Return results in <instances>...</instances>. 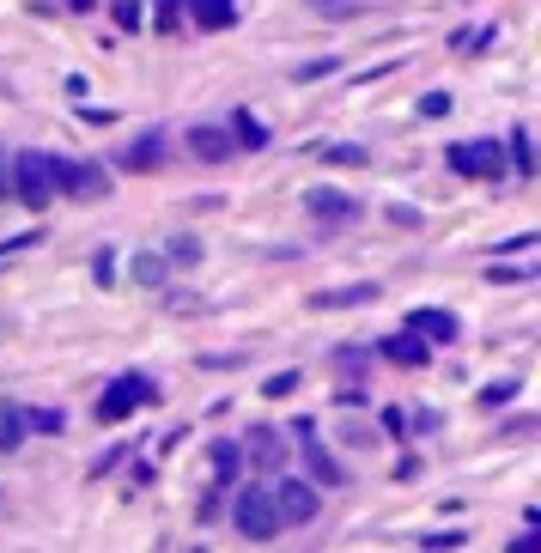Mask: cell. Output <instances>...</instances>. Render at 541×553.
<instances>
[{
    "label": "cell",
    "instance_id": "6da1fadb",
    "mask_svg": "<svg viewBox=\"0 0 541 553\" xmlns=\"http://www.w3.org/2000/svg\"><path fill=\"white\" fill-rule=\"evenodd\" d=\"M7 177H13V195H19L31 213L55 201V158H49V152H37V146H31V152H19L13 165H7Z\"/></svg>",
    "mask_w": 541,
    "mask_h": 553
},
{
    "label": "cell",
    "instance_id": "7a4b0ae2",
    "mask_svg": "<svg viewBox=\"0 0 541 553\" xmlns=\"http://www.w3.org/2000/svg\"><path fill=\"white\" fill-rule=\"evenodd\" d=\"M444 165L456 171V177H475V183H487V177H511V165H505V146L487 134V140H456V146H444Z\"/></svg>",
    "mask_w": 541,
    "mask_h": 553
},
{
    "label": "cell",
    "instance_id": "3957f363",
    "mask_svg": "<svg viewBox=\"0 0 541 553\" xmlns=\"http://www.w3.org/2000/svg\"><path fill=\"white\" fill-rule=\"evenodd\" d=\"M146 402H159V383L152 377H140V371H122L104 395H98V426H122L134 408H146Z\"/></svg>",
    "mask_w": 541,
    "mask_h": 553
},
{
    "label": "cell",
    "instance_id": "277c9868",
    "mask_svg": "<svg viewBox=\"0 0 541 553\" xmlns=\"http://www.w3.org/2000/svg\"><path fill=\"white\" fill-rule=\"evenodd\" d=\"M231 529L244 541H274L280 535V511H274L268 487H238V499H231Z\"/></svg>",
    "mask_w": 541,
    "mask_h": 553
},
{
    "label": "cell",
    "instance_id": "5b68a950",
    "mask_svg": "<svg viewBox=\"0 0 541 553\" xmlns=\"http://www.w3.org/2000/svg\"><path fill=\"white\" fill-rule=\"evenodd\" d=\"M268 499H274V511H280V529H304V523H317V517H323V487L298 481V474L274 481V487H268Z\"/></svg>",
    "mask_w": 541,
    "mask_h": 553
},
{
    "label": "cell",
    "instance_id": "8992f818",
    "mask_svg": "<svg viewBox=\"0 0 541 553\" xmlns=\"http://www.w3.org/2000/svg\"><path fill=\"white\" fill-rule=\"evenodd\" d=\"M55 195H73V201H104L110 195V177L92 158H55Z\"/></svg>",
    "mask_w": 541,
    "mask_h": 553
},
{
    "label": "cell",
    "instance_id": "52a82bcc",
    "mask_svg": "<svg viewBox=\"0 0 541 553\" xmlns=\"http://www.w3.org/2000/svg\"><path fill=\"white\" fill-rule=\"evenodd\" d=\"M304 213H311V219H323V225H353V219H359V201H353L347 189H329V183H317V189H304Z\"/></svg>",
    "mask_w": 541,
    "mask_h": 553
},
{
    "label": "cell",
    "instance_id": "ba28073f",
    "mask_svg": "<svg viewBox=\"0 0 541 553\" xmlns=\"http://www.w3.org/2000/svg\"><path fill=\"white\" fill-rule=\"evenodd\" d=\"M238 450H244L250 468H286V432H274V426H262V420L238 438Z\"/></svg>",
    "mask_w": 541,
    "mask_h": 553
},
{
    "label": "cell",
    "instance_id": "9c48e42d",
    "mask_svg": "<svg viewBox=\"0 0 541 553\" xmlns=\"http://www.w3.org/2000/svg\"><path fill=\"white\" fill-rule=\"evenodd\" d=\"M298 444H304V474H311V487H341V481H347V468L335 462L329 444H317V432L298 438Z\"/></svg>",
    "mask_w": 541,
    "mask_h": 553
},
{
    "label": "cell",
    "instance_id": "30bf717a",
    "mask_svg": "<svg viewBox=\"0 0 541 553\" xmlns=\"http://www.w3.org/2000/svg\"><path fill=\"white\" fill-rule=\"evenodd\" d=\"M183 140H189V152L201 158V165H225V158L238 152V146H231V134H225L219 122H195V128H189Z\"/></svg>",
    "mask_w": 541,
    "mask_h": 553
},
{
    "label": "cell",
    "instance_id": "8fae6325",
    "mask_svg": "<svg viewBox=\"0 0 541 553\" xmlns=\"http://www.w3.org/2000/svg\"><path fill=\"white\" fill-rule=\"evenodd\" d=\"M408 329H414V335H420L426 347H450V341L462 335V323H456V316H450V310H432V304L408 316Z\"/></svg>",
    "mask_w": 541,
    "mask_h": 553
},
{
    "label": "cell",
    "instance_id": "7c38bea8",
    "mask_svg": "<svg viewBox=\"0 0 541 553\" xmlns=\"http://www.w3.org/2000/svg\"><path fill=\"white\" fill-rule=\"evenodd\" d=\"M183 13L195 19V31H231L238 25V0H183Z\"/></svg>",
    "mask_w": 541,
    "mask_h": 553
},
{
    "label": "cell",
    "instance_id": "4fadbf2b",
    "mask_svg": "<svg viewBox=\"0 0 541 553\" xmlns=\"http://www.w3.org/2000/svg\"><path fill=\"white\" fill-rule=\"evenodd\" d=\"M383 359H390V365H408V371H420V365H432V347L414 335V329H402V335H390V341H383L377 347Z\"/></svg>",
    "mask_w": 541,
    "mask_h": 553
},
{
    "label": "cell",
    "instance_id": "5bb4252c",
    "mask_svg": "<svg viewBox=\"0 0 541 553\" xmlns=\"http://www.w3.org/2000/svg\"><path fill=\"white\" fill-rule=\"evenodd\" d=\"M383 286L359 280V286H329V292H311V310H353V304H377Z\"/></svg>",
    "mask_w": 541,
    "mask_h": 553
},
{
    "label": "cell",
    "instance_id": "9a60e30c",
    "mask_svg": "<svg viewBox=\"0 0 541 553\" xmlns=\"http://www.w3.org/2000/svg\"><path fill=\"white\" fill-rule=\"evenodd\" d=\"M122 165H128V171H159V165H165V134H159V128H146L140 140H128Z\"/></svg>",
    "mask_w": 541,
    "mask_h": 553
},
{
    "label": "cell",
    "instance_id": "2e32d148",
    "mask_svg": "<svg viewBox=\"0 0 541 553\" xmlns=\"http://www.w3.org/2000/svg\"><path fill=\"white\" fill-rule=\"evenodd\" d=\"M207 462H213V481H219V487H231V481L244 474V450H238V438L207 444Z\"/></svg>",
    "mask_w": 541,
    "mask_h": 553
},
{
    "label": "cell",
    "instance_id": "e0dca14e",
    "mask_svg": "<svg viewBox=\"0 0 541 553\" xmlns=\"http://www.w3.org/2000/svg\"><path fill=\"white\" fill-rule=\"evenodd\" d=\"M225 134H231V146H238V152H262V146H268V128H262V116H250V110L231 116Z\"/></svg>",
    "mask_w": 541,
    "mask_h": 553
},
{
    "label": "cell",
    "instance_id": "ac0fdd59",
    "mask_svg": "<svg viewBox=\"0 0 541 553\" xmlns=\"http://www.w3.org/2000/svg\"><path fill=\"white\" fill-rule=\"evenodd\" d=\"M128 274H134V286H146V292H159V286L171 280V262H165V250H140Z\"/></svg>",
    "mask_w": 541,
    "mask_h": 553
},
{
    "label": "cell",
    "instance_id": "d6986e66",
    "mask_svg": "<svg viewBox=\"0 0 541 553\" xmlns=\"http://www.w3.org/2000/svg\"><path fill=\"white\" fill-rule=\"evenodd\" d=\"M25 438H31V432H25V408H19V402H0V456H13Z\"/></svg>",
    "mask_w": 541,
    "mask_h": 553
},
{
    "label": "cell",
    "instance_id": "ffe728a7",
    "mask_svg": "<svg viewBox=\"0 0 541 553\" xmlns=\"http://www.w3.org/2000/svg\"><path fill=\"white\" fill-rule=\"evenodd\" d=\"M505 165H511V177H535V140H529V128H511Z\"/></svg>",
    "mask_w": 541,
    "mask_h": 553
},
{
    "label": "cell",
    "instance_id": "44dd1931",
    "mask_svg": "<svg viewBox=\"0 0 541 553\" xmlns=\"http://www.w3.org/2000/svg\"><path fill=\"white\" fill-rule=\"evenodd\" d=\"M25 432H37V438H61V432H67V414H61V408H25Z\"/></svg>",
    "mask_w": 541,
    "mask_h": 553
},
{
    "label": "cell",
    "instance_id": "7402d4cb",
    "mask_svg": "<svg viewBox=\"0 0 541 553\" xmlns=\"http://www.w3.org/2000/svg\"><path fill=\"white\" fill-rule=\"evenodd\" d=\"M165 262H171V268H195V262H201V237H195V231H177L171 244H165Z\"/></svg>",
    "mask_w": 541,
    "mask_h": 553
},
{
    "label": "cell",
    "instance_id": "603a6c76",
    "mask_svg": "<svg viewBox=\"0 0 541 553\" xmlns=\"http://www.w3.org/2000/svg\"><path fill=\"white\" fill-rule=\"evenodd\" d=\"M110 19H116V31H140L146 25V0H110Z\"/></svg>",
    "mask_w": 541,
    "mask_h": 553
},
{
    "label": "cell",
    "instance_id": "cb8c5ba5",
    "mask_svg": "<svg viewBox=\"0 0 541 553\" xmlns=\"http://www.w3.org/2000/svg\"><path fill=\"white\" fill-rule=\"evenodd\" d=\"M152 25H159L165 37L183 31V0H152Z\"/></svg>",
    "mask_w": 541,
    "mask_h": 553
},
{
    "label": "cell",
    "instance_id": "d4e9b609",
    "mask_svg": "<svg viewBox=\"0 0 541 553\" xmlns=\"http://www.w3.org/2000/svg\"><path fill=\"white\" fill-rule=\"evenodd\" d=\"M43 244V231H19V237H7V244H0V268H7L13 256H25V250H37Z\"/></svg>",
    "mask_w": 541,
    "mask_h": 553
},
{
    "label": "cell",
    "instance_id": "484cf974",
    "mask_svg": "<svg viewBox=\"0 0 541 553\" xmlns=\"http://www.w3.org/2000/svg\"><path fill=\"white\" fill-rule=\"evenodd\" d=\"M335 67H341V61H335V55H317V61H304V67H298V73H292V79H298V86H311V79H329V73H335Z\"/></svg>",
    "mask_w": 541,
    "mask_h": 553
},
{
    "label": "cell",
    "instance_id": "4316f807",
    "mask_svg": "<svg viewBox=\"0 0 541 553\" xmlns=\"http://www.w3.org/2000/svg\"><path fill=\"white\" fill-rule=\"evenodd\" d=\"M511 395H517V377H499V383H487V389H481V408H505Z\"/></svg>",
    "mask_w": 541,
    "mask_h": 553
},
{
    "label": "cell",
    "instance_id": "83f0119b",
    "mask_svg": "<svg viewBox=\"0 0 541 553\" xmlns=\"http://www.w3.org/2000/svg\"><path fill=\"white\" fill-rule=\"evenodd\" d=\"M292 389H298V371H274V377L262 383V395H268V402H286Z\"/></svg>",
    "mask_w": 541,
    "mask_h": 553
},
{
    "label": "cell",
    "instance_id": "f1b7e54d",
    "mask_svg": "<svg viewBox=\"0 0 541 553\" xmlns=\"http://www.w3.org/2000/svg\"><path fill=\"white\" fill-rule=\"evenodd\" d=\"M92 280H98V286H116V250H98V256H92Z\"/></svg>",
    "mask_w": 541,
    "mask_h": 553
},
{
    "label": "cell",
    "instance_id": "f546056e",
    "mask_svg": "<svg viewBox=\"0 0 541 553\" xmlns=\"http://www.w3.org/2000/svg\"><path fill=\"white\" fill-rule=\"evenodd\" d=\"M535 268H511V262H493L487 268V280H499V286H517V280H529Z\"/></svg>",
    "mask_w": 541,
    "mask_h": 553
},
{
    "label": "cell",
    "instance_id": "4dcf8cb0",
    "mask_svg": "<svg viewBox=\"0 0 541 553\" xmlns=\"http://www.w3.org/2000/svg\"><path fill=\"white\" fill-rule=\"evenodd\" d=\"M420 116H450V92H426L420 98Z\"/></svg>",
    "mask_w": 541,
    "mask_h": 553
},
{
    "label": "cell",
    "instance_id": "1f68e13d",
    "mask_svg": "<svg viewBox=\"0 0 541 553\" xmlns=\"http://www.w3.org/2000/svg\"><path fill=\"white\" fill-rule=\"evenodd\" d=\"M438 426H444V420H438L432 408H420V414H408V432H438Z\"/></svg>",
    "mask_w": 541,
    "mask_h": 553
},
{
    "label": "cell",
    "instance_id": "d6a6232c",
    "mask_svg": "<svg viewBox=\"0 0 541 553\" xmlns=\"http://www.w3.org/2000/svg\"><path fill=\"white\" fill-rule=\"evenodd\" d=\"M450 547H462V529H450V535H426V553H450Z\"/></svg>",
    "mask_w": 541,
    "mask_h": 553
},
{
    "label": "cell",
    "instance_id": "836d02e7",
    "mask_svg": "<svg viewBox=\"0 0 541 553\" xmlns=\"http://www.w3.org/2000/svg\"><path fill=\"white\" fill-rule=\"evenodd\" d=\"M383 432L402 438V432H408V414H402V408H383Z\"/></svg>",
    "mask_w": 541,
    "mask_h": 553
},
{
    "label": "cell",
    "instance_id": "e575fe53",
    "mask_svg": "<svg viewBox=\"0 0 541 553\" xmlns=\"http://www.w3.org/2000/svg\"><path fill=\"white\" fill-rule=\"evenodd\" d=\"M323 13H359V7H377V0H317Z\"/></svg>",
    "mask_w": 541,
    "mask_h": 553
},
{
    "label": "cell",
    "instance_id": "d590c367",
    "mask_svg": "<svg viewBox=\"0 0 541 553\" xmlns=\"http://www.w3.org/2000/svg\"><path fill=\"white\" fill-rule=\"evenodd\" d=\"M390 225H402V231H414V225H420V213H414V207H396V201H390Z\"/></svg>",
    "mask_w": 541,
    "mask_h": 553
},
{
    "label": "cell",
    "instance_id": "8d00e7d4",
    "mask_svg": "<svg viewBox=\"0 0 541 553\" xmlns=\"http://www.w3.org/2000/svg\"><path fill=\"white\" fill-rule=\"evenodd\" d=\"M335 359H341V371H353V377H359V365H365V347H341Z\"/></svg>",
    "mask_w": 541,
    "mask_h": 553
},
{
    "label": "cell",
    "instance_id": "74e56055",
    "mask_svg": "<svg viewBox=\"0 0 541 553\" xmlns=\"http://www.w3.org/2000/svg\"><path fill=\"white\" fill-rule=\"evenodd\" d=\"M195 517L213 523V517H219V493H201V499H195Z\"/></svg>",
    "mask_w": 541,
    "mask_h": 553
},
{
    "label": "cell",
    "instance_id": "f35d334b",
    "mask_svg": "<svg viewBox=\"0 0 541 553\" xmlns=\"http://www.w3.org/2000/svg\"><path fill=\"white\" fill-rule=\"evenodd\" d=\"M329 158H335V165H365V146H335Z\"/></svg>",
    "mask_w": 541,
    "mask_h": 553
},
{
    "label": "cell",
    "instance_id": "ab89813d",
    "mask_svg": "<svg viewBox=\"0 0 541 553\" xmlns=\"http://www.w3.org/2000/svg\"><path fill=\"white\" fill-rule=\"evenodd\" d=\"M396 481H420V456H402L396 462Z\"/></svg>",
    "mask_w": 541,
    "mask_h": 553
},
{
    "label": "cell",
    "instance_id": "60d3db41",
    "mask_svg": "<svg viewBox=\"0 0 541 553\" xmlns=\"http://www.w3.org/2000/svg\"><path fill=\"white\" fill-rule=\"evenodd\" d=\"M511 553H541V535H535V529H529V535H517V541H511Z\"/></svg>",
    "mask_w": 541,
    "mask_h": 553
},
{
    "label": "cell",
    "instance_id": "b9f144b4",
    "mask_svg": "<svg viewBox=\"0 0 541 553\" xmlns=\"http://www.w3.org/2000/svg\"><path fill=\"white\" fill-rule=\"evenodd\" d=\"M0 195H13V177H7V158H0Z\"/></svg>",
    "mask_w": 541,
    "mask_h": 553
},
{
    "label": "cell",
    "instance_id": "7bdbcfd3",
    "mask_svg": "<svg viewBox=\"0 0 541 553\" xmlns=\"http://www.w3.org/2000/svg\"><path fill=\"white\" fill-rule=\"evenodd\" d=\"M67 7H73V13H92V7H98V0H67Z\"/></svg>",
    "mask_w": 541,
    "mask_h": 553
}]
</instances>
